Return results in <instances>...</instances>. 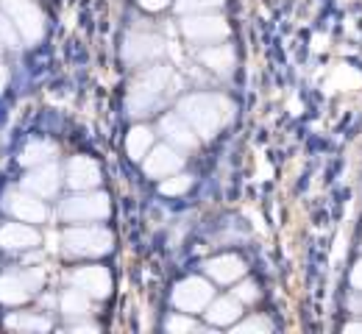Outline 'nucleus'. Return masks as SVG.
Segmentation results:
<instances>
[{
  "mask_svg": "<svg viewBox=\"0 0 362 334\" xmlns=\"http://www.w3.org/2000/svg\"><path fill=\"white\" fill-rule=\"evenodd\" d=\"M3 206H6V212H8L11 217L25 220V223H42L47 217V209H45V203L40 201V195H34V192H28V190L6 195Z\"/></svg>",
  "mask_w": 362,
  "mask_h": 334,
  "instance_id": "nucleus-8",
  "label": "nucleus"
},
{
  "mask_svg": "<svg viewBox=\"0 0 362 334\" xmlns=\"http://www.w3.org/2000/svg\"><path fill=\"white\" fill-rule=\"evenodd\" d=\"M168 332H195L198 329V323L192 321V318H187V315H173V318H168Z\"/></svg>",
  "mask_w": 362,
  "mask_h": 334,
  "instance_id": "nucleus-27",
  "label": "nucleus"
},
{
  "mask_svg": "<svg viewBox=\"0 0 362 334\" xmlns=\"http://www.w3.org/2000/svg\"><path fill=\"white\" fill-rule=\"evenodd\" d=\"M34 245H40V234L31 226H25V220L0 226V248H6V251H28Z\"/></svg>",
  "mask_w": 362,
  "mask_h": 334,
  "instance_id": "nucleus-16",
  "label": "nucleus"
},
{
  "mask_svg": "<svg viewBox=\"0 0 362 334\" xmlns=\"http://www.w3.org/2000/svg\"><path fill=\"white\" fill-rule=\"evenodd\" d=\"M20 40H23V34L11 23V17L8 14H0V42L8 45V48H20Z\"/></svg>",
  "mask_w": 362,
  "mask_h": 334,
  "instance_id": "nucleus-24",
  "label": "nucleus"
},
{
  "mask_svg": "<svg viewBox=\"0 0 362 334\" xmlns=\"http://www.w3.org/2000/svg\"><path fill=\"white\" fill-rule=\"evenodd\" d=\"M351 285L357 287V290H362V262L354 268V273H351Z\"/></svg>",
  "mask_w": 362,
  "mask_h": 334,
  "instance_id": "nucleus-31",
  "label": "nucleus"
},
{
  "mask_svg": "<svg viewBox=\"0 0 362 334\" xmlns=\"http://www.w3.org/2000/svg\"><path fill=\"white\" fill-rule=\"evenodd\" d=\"M223 0H176V8L181 14H201V11H212L218 8Z\"/></svg>",
  "mask_w": 362,
  "mask_h": 334,
  "instance_id": "nucleus-25",
  "label": "nucleus"
},
{
  "mask_svg": "<svg viewBox=\"0 0 362 334\" xmlns=\"http://www.w3.org/2000/svg\"><path fill=\"white\" fill-rule=\"evenodd\" d=\"M151 148H153V131H151L148 126H134L132 134L126 137V150H129V156H132L134 162H142V159L151 153Z\"/></svg>",
  "mask_w": 362,
  "mask_h": 334,
  "instance_id": "nucleus-19",
  "label": "nucleus"
},
{
  "mask_svg": "<svg viewBox=\"0 0 362 334\" xmlns=\"http://www.w3.org/2000/svg\"><path fill=\"white\" fill-rule=\"evenodd\" d=\"M73 332H95V326H76Z\"/></svg>",
  "mask_w": 362,
  "mask_h": 334,
  "instance_id": "nucleus-33",
  "label": "nucleus"
},
{
  "mask_svg": "<svg viewBox=\"0 0 362 334\" xmlns=\"http://www.w3.org/2000/svg\"><path fill=\"white\" fill-rule=\"evenodd\" d=\"M53 156H56V143H50V140H31L23 148L20 162L25 167H37V165H45L47 159H53Z\"/></svg>",
  "mask_w": 362,
  "mask_h": 334,
  "instance_id": "nucleus-20",
  "label": "nucleus"
},
{
  "mask_svg": "<svg viewBox=\"0 0 362 334\" xmlns=\"http://www.w3.org/2000/svg\"><path fill=\"white\" fill-rule=\"evenodd\" d=\"M206 273H209L215 282H221V285H231V282L243 279L245 262H243L240 256H234V254H223V256H215V259L206 262Z\"/></svg>",
  "mask_w": 362,
  "mask_h": 334,
  "instance_id": "nucleus-17",
  "label": "nucleus"
},
{
  "mask_svg": "<svg viewBox=\"0 0 362 334\" xmlns=\"http://www.w3.org/2000/svg\"><path fill=\"white\" fill-rule=\"evenodd\" d=\"M162 53V40L153 37V34H132L123 45V56L129 64H142V61H151Z\"/></svg>",
  "mask_w": 362,
  "mask_h": 334,
  "instance_id": "nucleus-15",
  "label": "nucleus"
},
{
  "mask_svg": "<svg viewBox=\"0 0 362 334\" xmlns=\"http://www.w3.org/2000/svg\"><path fill=\"white\" fill-rule=\"evenodd\" d=\"M109 195L106 192H84L73 195L62 203V217L70 223H90V220H103L109 217Z\"/></svg>",
  "mask_w": 362,
  "mask_h": 334,
  "instance_id": "nucleus-4",
  "label": "nucleus"
},
{
  "mask_svg": "<svg viewBox=\"0 0 362 334\" xmlns=\"http://www.w3.org/2000/svg\"><path fill=\"white\" fill-rule=\"evenodd\" d=\"M181 31L189 42H198V45H212V42H221L228 34V25L223 17H212V14H189L184 17L181 23Z\"/></svg>",
  "mask_w": 362,
  "mask_h": 334,
  "instance_id": "nucleus-7",
  "label": "nucleus"
},
{
  "mask_svg": "<svg viewBox=\"0 0 362 334\" xmlns=\"http://www.w3.org/2000/svg\"><path fill=\"white\" fill-rule=\"evenodd\" d=\"M234 295H237L240 301H257V298H259V290H257L254 282H243V285L234 290Z\"/></svg>",
  "mask_w": 362,
  "mask_h": 334,
  "instance_id": "nucleus-29",
  "label": "nucleus"
},
{
  "mask_svg": "<svg viewBox=\"0 0 362 334\" xmlns=\"http://www.w3.org/2000/svg\"><path fill=\"white\" fill-rule=\"evenodd\" d=\"M73 285L78 290H84L92 298H106L112 292V276L106 268L100 265H90V268H78L73 273Z\"/></svg>",
  "mask_w": 362,
  "mask_h": 334,
  "instance_id": "nucleus-12",
  "label": "nucleus"
},
{
  "mask_svg": "<svg viewBox=\"0 0 362 334\" xmlns=\"http://www.w3.org/2000/svg\"><path fill=\"white\" fill-rule=\"evenodd\" d=\"M243 315V301L234 295V298H215L209 306H206V321L212 326H234V321Z\"/></svg>",
  "mask_w": 362,
  "mask_h": 334,
  "instance_id": "nucleus-18",
  "label": "nucleus"
},
{
  "mask_svg": "<svg viewBox=\"0 0 362 334\" xmlns=\"http://www.w3.org/2000/svg\"><path fill=\"white\" fill-rule=\"evenodd\" d=\"M349 332H362V323H351V326H346Z\"/></svg>",
  "mask_w": 362,
  "mask_h": 334,
  "instance_id": "nucleus-34",
  "label": "nucleus"
},
{
  "mask_svg": "<svg viewBox=\"0 0 362 334\" xmlns=\"http://www.w3.org/2000/svg\"><path fill=\"white\" fill-rule=\"evenodd\" d=\"M201 61L215 73H228L234 67V50L228 45H212L209 50H204Z\"/></svg>",
  "mask_w": 362,
  "mask_h": 334,
  "instance_id": "nucleus-21",
  "label": "nucleus"
},
{
  "mask_svg": "<svg viewBox=\"0 0 362 334\" xmlns=\"http://www.w3.org/2000/svg\"><path fill=\"white\" fill-rule=\"evenodd\" d=\"M6 326H8V329H17V332H47V329H50V321H47V318H40V315L17 312V315H8V318H6Z\"/></svg>",
  "mask_w": 362,
  "mask_h": 334,
  "instance_id": "nucleus-23",
  "label": "nucleus"
},
{
  "mask_svg": "<svg viewBox=\"0 0 362 334\" xmlns=\"http://www.w3.org/2000/svg\"><path fill=\"white\" fill-rule=\"evenodd\" d=\"M170 84V67H148L134 84H132V95H129V109L132 114H151L159 103L162 95Z\"/></svg>",
  "mask_w": 362,
  "mask_h": 334,
  "instance_id": "nucleus-2",
  "label": "nucleus"
},
{
  "mask_svg": "<svg viewBox=\"0 0 362 334\" xmlns=\"http://www.w3.org/2000/svg\"><path fill=\"white\" fill-rule=\"evenodd\" d=\"M23 187L40 198H53L62 187V170L56 165H37L31 173H25Z\"/></svg>",
  "mask_w": 362,
  "mask_h": 334,
  "instance_id": "nucleus-10",
  "label": "nucleus"
},
{
  "mask_svg": "<svg viewBox=\"0 0 362 334\" xmlns=\"http://www.w3.org/2000/svg\"><path fill=\"white\" fill-rule=\"evenodd\" d=\"M6 14L11 17V23L17 25V31L23 34V40L28 45L40 42L45 34V17L40 11V6L34 0H6Z\"/></svg>",
  "mask_w": 362,
  "mask_h": 334,
  "instance_id": "nucleus-5",
  "label": "nucleus"
},
{
  "mask_svg": "<svg viewBox=\"0 0 362 334\" xmlns=\"http://www.w3.org/2000/svg\"><path fill=\"white\" fill-rule=\"evenodd\" d=\"M179 114L201 134V137H212L218 134V129L226 123L228 103L218 95H187L179 103Z\"/></svg>",
  "mask_w": 362,
  "mask_h": 334,
  "instance_id": "nucleus-1",
  "label": "nucleus"
},
{
  "mask_svg": "<svg viewBox=\"0 0 362 334\" xmlns=\"http://www.w3.org/2000/svg\"><path fill=\"white\" fill-rule=\"evenodd\" d=\"M62 312L67 315V318H81V315H87L90 312V295L84 292V290H67L64 295H62Z\"/></svg>",
  "mask_w": 362,
  "mask_h": 334,
  "instance_id": "nucleus-22",
  "label": "nucleus"
},
{
  "mask_svg": "<svg viewBox=\"0 0 362 334\" xmlns=\"http://www.w3.org/2000/svg\"><path fill=\"white\" fill-rule=\"evenodd\" d=\"M170 0H139V6L142 8H148V11H159V8H165Z\"/></svg>",
  "mask_w": 362,
  "mask_h": 334,
  "instance_id": "nucleus-30",
  "label": "nucleus"
},
{
  "mask_svg": "<svg viewBox=\"0 0 362 334\" xmlns=\"http://www.w3.org/2000/svg\"><path fill=\"white\" fill-rule=\"evenodd\" d=\"M64 251L73 256H103L112 251L115 237L109 229L100 226H81V229H67L64 232Z\"/></svg>",
  "mask_w": 362,
  "mask_h": 334,
  "instance_id": "nucleus-3",
  "label": "nucleus"
},
{
  "mask_svg": "<svg viewBox=\"0 0 362 334\" xmlns=\"http://www.w3.org/2000/svg\"><path fill=\"white\" fill-rule=\"evenodd\" d=\"M212 295H215V290H212V285L206 279L189 276V279H184V282L176 285V290H173V304L179 306L181 312L192 315V312H204L212 304Z\"/></svg>",
  "mask_w": 362,
  "mask_h": 334,
  "instance_id": "nucleus-6",
  "label": "nucleus"
},
{
  "mask_svg": "<svg viewBox=\"0 0 362 334\" xmlns=\"http://www.w3.org/2000/svg\"><path fill=\"white\" fill-rule=\"evenodd\" d=\"M6 78H8V73H6V67L0 64V95H3V90H6Z\"/></svg>",
  "mask_w": 362,
  "mask_h": 334,
  "instance_id": "nucleus-32",
  "label": "nucleus"
},
{
  "mask_svg": "<svg viewBox=\"0 0 362 334\" xmlns=\"http://www.w3.org/2000/svg\"><path fill=\"white\" fill-rule=\"evenodd\" d=\"M234 332H271V321H265V318H251V321L234 326Z\"/></svg>",
  "mask_w": 362,
  "mask_h": 334,
  "instance_id": "nucleus-28",
  "label": "nucleus"
},
{
  "mask_svg": "<svg viewBox=\"0 0 362 334\" xmlns=\"http://www.w3.org/2000/svg\"><path fill=\"white\" fill-rule=\"evenodd\" d=\"M184 159L170 148V145H159V148H151V153L142 159V170L151 176V179H168L173 176L176 170H181Z\"/></svg>",
  "mask_w": 362,
  "mask_h": 334,
  "instance_id": "nucleus-9",
  "label": "nucleus"
},
{
  "mask_svg": "<svg viewBox=\"0 0 362 334\" xmlns=\"http://www.w3.org/2000/svg\"><path fill=\"white\" fill-rule=\"evenodd\" d=\"M64 181L78 192L92 190V187L100 184V167H98V162L90 159V156H76V159H70V165H67Z\"/></svg>",
  "mask_w": 362,
  "mask_h": 334,
  "instance_id": "nucleus-11",
  "label": "nucleus"
},
{
  "mask_svg": "<svg viewBox=\"0 0 362 334\" xmlns=\"http://www.w3.org/2000/svg\"><path fill=\"white\" fill-rule=\"evenodd\" d=\"M31 292H37L28 273H6L0 276V304L6 306H17V304H25L31 298Z\"/></svg>",
  "mask_w": 362,
  "mask_h": 334,
  "instance_id": "nucleus-14",
  "label": "nucleus"
},
{
  "mask_svg": "<svg viewBox=\"0 0 362 334\" xmlns=\"http://www.w3.org/2000/svg\"><path fill=\"white\" fill-rule=\"evenodd\" d=\"M189 187V176H176V179H168L159 184L162 195H181V192Z\"/></svg>",
  "mask_w": 362,
  "mask_h": 334,
  "instance_id": "nucleus-26",
  "label": "nucleus"
},
{
  "mask_svg": "<svg viewBox=\"0 0 362 334\" xmlns=\"http://www.w3.org/2000/svg\"><path fill=\"white\" fill-rule=\"evenodd\" d=\"M159 131L168 137V143L176 145V148H184V150H192L198 140H195V129L181 117V114H165L162 120H159Z\"/></svg>",
  "mask_w": 362,
  "mask_h": 334,
  "instance_id": "nucleus-13",
  "label": "nucleus"
}]
</instances>
